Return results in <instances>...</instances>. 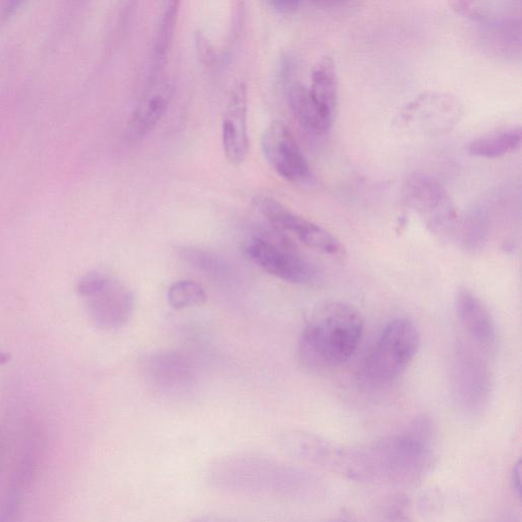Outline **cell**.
Listing matches in <instances>:
<instances>
[{
	"instance_id": "cell-1",
	"label": "cell",
	"mask_w": 522,
	"mask_h": 522,
	"mask_svg": "<svg viewBox=\"0 0 522 522\" xmlns=\"http://www.w3.org/2000/svg\"><path fill=\"white\" fill-rule=\"evenodd\" d=\"M206 483L234 496L308 500L319 497L322 481L306 469L257 452L219 458L208 467Z\"/></svg>"
},
{
	"instance_id": "cell-2",
	"label": "cell",
	"mask_w": 522,
	"mask_h": 522,
	"mask_svg": "<svg viewBox=\"0 0 522 522\" xmlns=\"http://www.w3.org/2000/svg\"><path fill=\"white\" fill-rule=\"evenodd\" d=\"M436 429L430 417H415L401 432L361 446L368 484L413 486L437 463Z\"/></svg>"
},
{
	"instance_id": "cell-3",
	"label": "cell",
	"mask_w": 522,
	"mask_h": 522,
	"mask_svg": "<svg viewBox=\"0 0 522 522\" xmlns=\"http://www.w3.org/2000/svg\"><path fill=\"white\" fill-rule=\"evenodd\" d=\"M363 332L358 309L342 301L326 302L311 313L301 333L299 359L309 370L337 369L356 353Z\"/></svg>"
},
{
	"instance_id": "cell-4",
	"label": "cell",
	"mask_w": 522,
	"mask_h": 522,
	"mask_svg": "<svg viewBox=\"0 0 522 522\" xmlns=\"http://www.w3.org/2000/svg\"><path fill=\"white\" fill-rule=\"evenodd\" d=\"M421 341L420 330L411 320L389 322L361 364L359 383L373 391L393 385L419 353Z\"/></svg>"
},
{
	"instance_id": "cell-5",
	"label": "cell",
	"mask_w": 522,
	"mask_h": 522,
	"mask_svg": "<svg viewBox=\"0 0 522 522\" xmlns=\"http://www.w3.org/2000/svg\"><path fill=\"white\" fill-rule=\"evenodd\" d=\"M244 255L255 266L290 284L315 285L319 271L285 233L271 227L256 233L243 247Z\"/></svg>"
},
{
	"instance_id": "cell-6",
	"label": "cell",
	"mask_w": 522,
	"mask_h": 522,
	"mask_svg": "<svg viewBox=\"0 0 522 522\" xmlns=\"http://www.w3.org/2000/svg\"><path fill=\"white\" fill-rule=\"evenodd\" d=\"M489 358L466 341H459L454 347L451 392L455 406L465 416H479L488 407L493 390Z\"/></svg>"
},
{
	"instance_id": "cell-7",
	"label": "cell",
	"mask_w": 522,
	"mask_h": 522,
	"mask_svg": "<svg viewBox=\"0 0 522 522\" xmlns=\"http://www.w3.org/2000/svg\"><path fill=\"white\" fill-rule=\"evenodd\" d=\"M403 197L435 237L445 242L456 238L459 223L456 207L437 178L425 173L410 175L403 187Z\"/></svg>"
},
{
	"instance_id": "cell-8",
	"label": "cell",
	"mask_w": 522,
	"mask_h": 522,
	"mask_svg": "<svg viewBox=\"0 0 522 522\" xmlns=\"http://www.w3.org/2000/svg\"><path fill=\"white\" fill-rule=\"evenodd\" d=\"M463 104L452 94L428 91L417 95L400 111L395 125L410 134L440 136L453 130L463 116Z\"/></svg>"
},
{
	"instance_id": "cell-9",
	"label": "cell",
	"mask_w": 522,
	"mask_h": 522,
	"mask_svg": "<svg viewBox=\"0 0 522 522\" xmlns=\"http://www.w3.org/2000/svg\"><path fill=\"white\" fill-rule=\"evenodd\" d=\"M92 322L101 329L114 330L132 318L134 296L122 283L102 274H90L79 284Z\"/></svg>"
},
{
	"instance_id": "cell-10",
	"label": "cell",
	"mask_w": 522,
	"mask_h": 522,
	"mask_svg": "<svg viewBox=\"0 0 522 522\" xmlns=\"http://www.w3.org/2000/svg\"><path fill=\"white\" fill-rule=\"evenodd\" d=\"M253 204L272 227L320 253L341 257L345 248L331 232L293 212L270 196H257Z\"/></svg>"
},
{
	"instance_id": "cell-11",
	"label": "cell",
	"mask_w": 522,
	"mask_h": 522,
	"mask_svg": "<svg viewBox=\"0 0 522 522\" xmlns=\"http://www.w3.org/2000/svg\"><path fill=\"white\" fill-rule=\"evenodd\" d=\"M261 149L271 168L292 183L309 180L311 171L291 130L280 121L273 122L261 137Z\"/></svg>"
},
{
	"instance_id": "cell-12",
	"label": "cell",
	"mask_w": 522,
	"mask_h": 522,
	"mask_svg": "<svg viewBox=\"0 0 522 522\" xmlns=\"http://www.w3.org/2000/svg\"><path fill=\"white\" fill-rule=\"evenodd\" d=\"M143 374L149 387L164 396H183L194 387L196 370L182 353L165 351L148 356Z\"/></svg>"
},
{
	"instance_id": "cell-13",
	"label": "cell",
	"mask_w": 522,
	"mask_h": 522,
	"mask_svg": "<svg viewBox=\"0 0 522 522\" xmlns=\"http://www.w3.org/2000/svg\"><path fill=\"white\" fill-rule=\"evenodd\" d=\"M455 310L466 342L490 357L497 349L498 333L488 306L475 292L464 288L456 295Z\"/></svg>"
},
{
	"instance_id": "cell-14",
	"label": "cell",
	"mask_w": 522,
	"mask_h": 522,
	"mask_svg": "<svg viewBox=\"0 0 522 522\" xmlns=\"http://www.w3.org/2000/svg\"><path fill=\"white\" fill-rule=\"evenodd\" d=\"M174 95L173 83L162 75L151 77L150 83L135 107L129 122V136L141 140L166 116Z\"/></svg>"
},
{
	"instance_id": "cell-15",
	"label": "cell",
	"mask_w": 522,
	"mask_h": 522,
	"mask_svg": "<svg viewBox=\"0 0 522 522\" xmlns=\"http://www.w3.org/2000/svg\"><path fill=\"white\" fill-rule=\"evenodd\" d=\"M222 143L230 165L241 166L249 150L247 88L244 83H238L229 97L222 124Z\"/></svg>"
},
{
	"instance_id": "cell-16",
	"label": "cell",
	"mask_w": 522,
	"mask_h": 522,
	"mask_svg": "<svg viewBox=\"0 0 522 522\" xmlns=\"http://www.w3.org/2000/svg\"><path fill=\"white\" fill-rule=\"evenodd\" d=\"M278 444L291 458L334 473L340 445L334 444L316 434L304 431H287L280 435Z\"/></svg>"
},
{
	"instance_id": "cell-17",
	"label": "cell",
	"mask_w": 522,
	"mask_h": 522,
	"mask_svg": "<svg viewBox=\"0 0 522 522\" xmlns=\"http://www.w3.org/2000/svg\"><path fill=\"white\" fill-rule=\"evenodd\" d=\"M288 102L295 120L308 134L321 137L332 129L335 116L320 106L309 87L298 82L289 85Z\"/></svg>"
},
{
	"instance_id": "cell-18",
	"label": "cell",
	"mask_w": 522,
	"mask_h": 522,
	"mask_svg": "<svg viewBox=\"0 0 522 522\" xmlns=\"http://www.w3.org/2000/svg\"><path fill=\"white\" fill-rule=\"evenodd\" d=\"M482 43L490 54L500 59L520 58L521 17L484 23Z\"/></svg>"
},
{
	"instance_id": "cell-19",
	"label": "cell",
	"mask_w": 522,
	"mask_h": 522,
	"mask_svg": "<svg viewBox=\"0 0 522 522\" xmlns=\"http://www.w3.org/2000/svg\"><path fill=\"white\" fill-rule=\"evenodd\" d=\"M180 12L179 2L166 3L156 26L151 52V77L162 75L170 54Z\"/></svg>"
},
{
	"instance_id": "cell-20",
	"label": "cell",
	"mask_w": 522,
	"mask_h": 522,
	"mask_svg": "<svg viewBox=\"0 0 522 522\" xmlns=\"http://www.w3.org/2000/svg\"><path fill=\"white\" fill-rule=\"evenodd\" d=\"M490 235V219L484 206L476 205L459 219L456 240L467 253L477 254L487 245Z\"/></svg>"
},
{
	"instance_id": "cell-21",
	"label": "cell",
	"mask_w": 522,
	"mask_h": 522,
	"mask_svg": "<svg viewBox=\"0 0 522 522\" xmlns=\"http://www.w3.org/2000/svg\"><path fill=\"white\" fill-rule=\"evenodd\" d=\"M311 94L327 112L335 116L338 107L339 85L336 64L327 56L313 68Z\"/></svg>"
},
{
	"instance_id": "cell-22",
	"label": "cell",
	"mask_w": 522,
	"mask_h": 522,
	"mask_svg": "<svg viewBox=\"0 0 522 522\" xmlns=\"http://www.w3.org/2000/svg\"><path fill=\"white\" fill-rule=\"evenodd\" d=\"M521 141V128L510 127L472 141L467 146V150L477 158L497 159L518 149Z\"/></svg>"
},
{
	"instance_id": "cell-23",
	"label": "cell",
	"mask_w": 522,
	"mask_h": 522,
	"mask_svg": "<svg viewBox=\"0 0 522 522\" xmlns=\"http://www.w3.org/2000/svg\"><path fill=\"white\" fill-rule=\"evenodd\" d=\"M450 6L459 15L483 24L511 17H521L519 2H452Z\"/></svg>"
},
{
	"instance_id": "cell-24",
	"label": "cell",
	"mask_w": 522,
	"mask_h": 522,
	"mask_svg": "<svg viewBox=\"0 0 522 522\" xmlns=\"http://www.w3.org/2000/svg\"><path fill=\"white\" fill-rule=\"evenodd\" d=\"M178 254L186 264L196 269L203 275L221 279L230 272L227 261L217 253L193 246H183Z\"/></svg>"
},
{
	"instance_id": "cell-25",
	"label": "cell",
	"mask_w": 522,
	"mask_h": 522,
	"mask_svg": "<svg viewBox=\"0 0 522 522\" xmlns=\"http://www.w3.org/2000/svg\"><path fill=\"white\" fill-rule=\"evenodd\" d=\"M168 301L175 309H185L205 304L207 295L198 283L191 280H182L170 286Z\"/></svg>"
},
{
	"instance_id": "cell-26",
	"label": "cell",
	"mask_w": 522,
	"mask_h": 522,
	"mask_svg": "<svg viewBox=\"0 0 522 522\" xmlns=\"http://www.w3.org/2000/svg\"><path fill=\"white\" fill-rule=\"evenodd\" d=\"M379 519L380 522H416L410 498L401 493L386 497L379 507Z\"/></svg>"
},
{
	"instance_id": "cell-27",
	"label": "cell",
	"mask_w": 522,
	"mask_h": 522,
	"mask_svg": "<svg viewBox=\"0 0 522 522\" xmlns=\"http://www.w3.org/2000/svg\"><path fill=\"white\" fill-rule=\"evenodd\" d=\"M11 441V427L3 426L0 428V474L4 471L6 457Z\"/></svg>"
},
{
	"instance_id": "cell-28",
	"label": "cell",
	"mask_w": 522,
	"mask_h": 522,
	"mask_svg": "<svg viewBox=\"0 0 522 522\" xmlns=\"http://www.w3.org/2000/svg\"><path fill=\"white\" fill-rule=\"evenodd\" d=\"M268 5L281 14L295 13L301 7L300 2H290V0H274V2H269Z\"/></svg>"
},
{
	"instance_id": "cell-29",
	"label": "cell",
	"mask_w": 522,
	"mask_h": 522,
	"mask_svg": "<svg viewBox=\"0 0 522 522\" xmlns=\"http://www.w3.org/2000/svg\"><path fill=\"white\" fill-rule=\"evenodd\" d=\"M189 522H238L233 518L216 513H205L197 515L189 520Z\"/></svg>"
},
{
	"instance_id": "cell-30",
	"label": "cell",
	"mask_w": 522,
	"mask_h": 522,
	"mask_svg": "<svg viewBox=\"0 0 522 522\" xmlns=\"http://www.w3.org/2000/svg\"><path fill=\"white\" fill-rule=\"evenodd\" d=\"M295 62L292 57H286V59L282 62L281 72L279 74L281 83L288 84L289 79L292 76L294 71Z\"/></svg>"
},
{
	"instance_id": "cell-31",
	"label": "cell",
	"mask_w": 522,
	"mask_h": 522,
	"mask_svg": "<svg viewBox=\"0 0 522 522\" xmlns=\"http://www.w3.org/2000/svg\"><path fill=\"white\" fill-rule=\"evenodd\" d=\"M199 44V56L203 62L206 64H211L213 62V50L208 46V43L201 37L197 40Z\"/></svg>"
},
{
	"instance_id": "cell-32",
	"label": "cell",
	"mask_w": 522,
	"mask_h": 522,
	"mask_svg": "<svg viewBox=\"0 0 522 522\" xmlns=\"http://www.w3.org/2000/svg\"><path fill=\"white\" fill-rule=\"evenodd\" d=\"M521 460L519 459L513 466L512 474H511V484L513 490L520 495L521 488Z\"/></svg>"
},
{
	"instance_id": "cell-33",
	"label": "cell",
	"mask_w": 522,
	"mask_h": 522,
	"mask_svg": "<svg viewBox=\"0 0 522 522\" xmlns=\"http://www.w3.org/2000/svg\"><path fill=\"white\" fill-rule=\"evenodd\" d=\"M329 522H365L361 517L351 511H342Z\"/></svg>"
}]
</instances>
